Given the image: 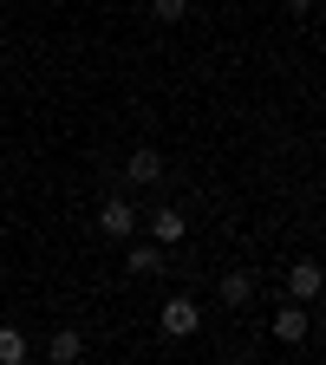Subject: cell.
Here are the masks:
<instances>
[{"label":"cell","instance_id":"cell-1","mask_svg":"<svg viewBox=\"0 0 326 365\" xmlns=\"http://www.w3.org/2000/svg\"><path fill=\"white\" fill-rule=\"evenodd\" d=\"M137 222H144V215H137V209H131L124 196H111V202L98 209V228H105L111 242H131V228H137Z\"/></svg>","mask_w":326,"mask_h":365},{"label":"cell","instance_id":"cell-2","mask_svg":"<svg viewBox=\"0 0 326 365\" xmlns=\"http://www.w3.org/2000/svg\"><path fill=\"white\" fill-rule=\"evenodd\" d=\"M196 327H203V313H196V300H183V294H176V300L163 307V333H170V339H190Z\"/></svg>","mask_w":326,"mask_h":365},{"label":"cell","instance_id":"cell-3","mask_svg":"<svg viewBox=\"0 0 326 365\" xmlns=\"http://www.w3.org/2000/svg\"><path fill=\"white\" fill-rule=\"evenodd\" d=\"M307 327H313V313H307L300 300L274 313V339H281V346H300V339H307Z\"/></svg>","mask_w":326,"mask_h":365},{"label":"cell","instance_id":"cell-4","mask_svg":"<svg viewBox=\"0 0 326 365\" xmlns=\"http://www.w3.org/2000/svg\"><path fill=\"white\" fill-rule=\"evenodd\" d=\"M183 228H190V215H183V209H157V215H151V235H157L163 248L183 242Z\"/></svg>","mask_w":326,"mask_h":365},{"label":"cell","instance_id":"cell-5","mask_svg":"<svg viewBox=\"0 0 326 365\" xmlns=\"http://www.w3.org/2000/svg\"><path fill=\"white\" fill-rule=\"evenodd\" d=\"M124 170H131V182H157V176H163V157L144 144V150H131V163H124Z\"/></svg>","mask_w":326,"mask_h":365},{"label":"cell","instance_id":"cell-6","mask_svg":"<svg viewBox=\"0 0 326 365\" xmlns=\"http://www.w3.org/2000/svg\"><path fill=\"white\" fill-rule=\"evenodd\" d=\"M287 287H294V300H313V294H320V267H313V261H294V267H287Z\"/></svg>","mask_w":326,"mask_h":365},{"label":"cell","instance_id":"cell-7","mask_svg":"<svg viewBox=\"0 0 326 365\" xmlns=\"http://www.w3.org/2000/svg\"><path fill=\"white\" fill-rule=\"evenodd\" d=\"M222 300H228V307L242 313V307L255 300V281H248V274H222Z\"/></svg>","mask_w":326,"mask_h":365},{"label":"cell","instance_id":"cell-8","mask_svg":"<svg viewBox=\"0 0 326 365\" xmlns=\"http://www.w3.org/2000/svg\"><path fill=\"white\" fill-rule=\"evenodd\" d=\"M46 352H53V365H72V359L85 352V339H78V333H53V346H46Z\"/></svg>","mask_w":326,"mask_h":365},{"label":"cell","instance_id":"cell-9","mask_svg":"<svg viewBox=\"0 0 326 365\" xmlns=\"http://www.w3.org/2000/svg\"><path fill=\"white\" fill-rule=\"evenodd\" d=\"M20 359H26V339L14 327H0V365H20Z\"/></svg>","mask_w":326,"mask_h":365},{"label":"cell","instance_id":"cell-10","mask_svg":"<svg viewBox=\"0 0 326 365\" xmlns=\"http://www.w3.org/2000/svg\"><path fill=\"white\" fill-rule=\"evenodd\" d=\"M131 274H163V255L157 248H131Z\"/></svg>","mask_w":326,"mask_h":365},{"label":"cell","instance_id":"cell-11","mask_svg":"<svg viewBox=\"0 0 326 365\" xmlns=\"http://www.w3.org/2000/svg\"><path fill=\"white\" fill-rule=\"evenodd\" d=\"M151 14H157V20H163V26H176V20H183V14H190V0H151Z\"/></svg>","mask_w":326,"mask_h":365}]
</instances>
